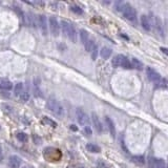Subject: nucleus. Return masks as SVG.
Masks as SVG:
<instances>
[{
  "label": "nucleus",
  "instance_id": "0eeeda50",
  "mask_svg": "<svg viewBox=\"0 0 168 168\" xmlns=\"http://www.w3.org/2000/svg\"><path fill=\"white\" fill-rule=\"evenodd\" d=\"M48 22H50V30H51L52 35L55 37H58L59 34H60V25H59L57 18L56 17H50Z\"/></svg>",
  "mask_w": 168,
  "mask_h": 168
},
{
  "label": "nucleus",
  "instance_id": "f3484780",
  "mask_svg": "<svg viewBox=\"0 0 168 168\" xmlns=\"http://www.w3.org/2000/svg\"><path fill=\"white\" fill-rule=\"evenodd\" d=\"M123 55H117L112 61V64L114 67H121V62H122Z\"/></svg>",
  "mask_w": 168,
  "mask_h": 168
},
{
  "label": "nucleus",
  "instance_id": "aec40b11",
  "mask_svg": "<svg viewBox=\"0 0 168 168\" xmlns=\"http://www.w3.org/2000/svg\"><path fill=\"white\" fill-rule=\"evenodd\" d=\"M41 122L43 123V124H46L48 125V126H51V127H57V123L55 122L54 120H52L51 118H48V117H44L43 119H42V121Z\"/></svg>",
  "mask_w": 168,
  "mask_h": 168
},
{
  "label": "nucleus",
  "instance_id": "393cba45",
  "mask_svg": "<svg viewBox=\"0 0 168 168\" xmlns=\"http://www.w3.org/2000/svg\"><path fill=\"white\" fill-rule=\"evenodd\" d=\"M23 84L22 83H18L15 86V95L16 96H20L22 93H23Z\"/></svg>",
  "mask_w": 168,
  "mask_h": 168
},
{
  "label": "nucleus",
  "instance_id": "4be33fe9",
  "mask_svg": "<svg viewBox=\"0 0 168 168\" xmlns=\"http://www.w3.org/2000/svg\"><path fill=\"white\" fill-rule=\"evenodd\" d=\"M132 162H135L136 164H138V165H144L145 163V159L143 155H134V157L132 158Z\"/></svg>",
  "mask_w": 168,
  "mask_h": 168
},
{
  "label": "nucleus",
  "instance_id": "e433bc0d",
  "mask_svg": "<svg viewBox=\"0 0 168 168\" xmlns=\"http://www.w3.org/2000/svg\"><path fill=\"white\" fill-rule=\"evenodd\" d=\"M23 168H28V167H23Z\"/></svg>",
  "mask_w": 168,
  "mask_h": 168
},
{
  "label": "nucleus",
  "instance_id": "6ab92c4d",
  "mask_svg": "<svg viewBox=\"0 0 168 168\" xmlns=\"http://www.w3.org/2000/svg\"><path fill=\"white\" fill-rule=\"evenodd\" d=\"M121 67H123V68H125V69H130L132 67V62H130L129 60H128L127 58L125 56H123V58H122V62H121Z\"/></svg>",
  "mask_w": 168,
  "mask_h": 168
},
{
  "label": "nucleus",
  "instance_id": "7c9ffc66",
  "mask_svg": "<svg viewBox=\"0 0 168 168\" xmlns=\"http://www.w3.org/2000/svg\"><path fill=\"white\" fill-rule=\"evenodd\" d=\"M84 134L86 135V136H91V135H93L91 128L89 127V126H85V127H84Z\"/></svg>",
  "mask_w": 168,
  "mask_h": 168
},
{
  "label": "nucleus",
  "instance_id": "473e14b6",
  "mask_svg": "<svg viewBox=\"0 0 168 168\" xmlns=\"http://www.w3.org/2000/svg\"><path fill=\"white\" fill-rule=\"evenodd\" d=\"M116 7L118 11H123V7H124V4L122 2H117L116 3Z\"/></svg>",
  "mask_w": 168,
  "mask_h": 168
},
{
  "label": "nucleus",
  "instance_id": "a878e982",
  "mask_svg": "<svg viewBox=\"0 0 168 168\" xmlns=\"http://www.w3.org/2000/svg\"><path fill=\"white\" fill-rule=\"evenodd\" d=\"M17 139L20 142H26V141H28V135H26L25 132H18Z\"/></svg>",
  "mask_w": 168,
  "mask_h": 168
},
{
  "label": "nucleus",
  "instance_id": "dca6fc26",
  "mask_svg": "<svg viewBox=\"0 0 168 168\" xmlns=\"http://www.w3.org/2000/svg\"><path fill=\"white\" fill-rule=\"evenodd\" d=\"M112 50L108 48H103L101 51H100V55L103 59H108L110 56H112Z\"/></svg>",
  "mask_w": 168,
  "mask_h": 168
},
{
  "label": "nucleus",
  "instance_id": "f03ea898",
  "mask_svg": "<svg viewBox=\"0 0 168 168\" xmlns=\"http://www.w3.org/2000/svg\"><path fill=\"white\" fill-rule=\"evenodd\" d=\"M61 28L64 33V35L71 41V42H76L77 41V32L76 28L71 22L66 21V20H62L61 21Z\"/></svg>",
  "mask_w": 168,
  "mask_h": 168
},
{
  "label": "nucleus",
  "instance_id": "9b49d317",
  "mask_svg": "<svg viewBox=\"0 0 168 168\" xmlns=\"http://www.w3.org/2000/svg\"><path fill=\"white\" fill-rule=\"evenodd\" d=\"M141 25H142V28H144L145 30H151V22H150V19H149L148 16L146 15H142L141 16Z\"/></svg>",
  "mask_w": 168,
  "mask_h": 168
},
{
  "label": "nucleus",
  "instance_id": "7ed1b4c3",
  "mask_svg": "<svg viewBox=\"0 0 168 168\" xmlns=\"http://www.w3.org/2000/svg\"><path fill=\"white\" fill-rule=\"evenodd\" d=\"M48 108L50 112H52L54 114H56L59 118H63L64 117V108L62 107L60 103L55 99H50L48 101Z\"/></svg>",
  "mask_w": 168,
  "mask_h": 168
},
{
  "label": "nucleus",
  "instance_id": "cd10ccee",
  "mask_svg": "<svg viewBox=\"0 0 168 168\" xmlns=\"http://www.w3.org/2000/svg\"><path fill=\"white\" fill-rule=\"evenodd\" d=\"M19 99L21 100V102H28L30 100V95H28V93H22L19 96Z\"/></svg>",
  "mask_w": 168,
  "mask_h": 168
},
{
  "label": "nucleus",
  "instance_id": "412c9836",
  "mask_svg": "<svg viewBox=\"0 0 168 168\" xmlns=\"http://www.w3.org/2000/svg\"><path fill=\"white\" fill-rule=\"evenodd\" d=\"M132 67H135L136 69H139V71L143 69V63L141 62L140 60H138L137 58L132 59Z\"/></svg>",
  "mask_w": 168,
  "mask_h": 168
},
{
  "label": "nucleus",
  "instance_id": "20e7f679",
  "mask_svg": "<svg viewBox=\"0 0 168 168\" xmlns=\"http://www.w3.org/2000/svg\"><path fill=\"white\" fill-rule=\"evenodd\" d=\"M43 157L48 161H59L62 157V153L59 149L54 148V147H48V148L44 149Z\"/></svg>",
  "mask_w": 168,
  "mask_h": 168
},
{
  "label": "nucleus",
  "instance_id": "6e6552de",
  "mask_svg": "<svg viewBox=\"0 0 168 168\" xmlns=\"http://www.w3.org/2000/svg\"><path fill=\"white\" fill-rule=\"evenodd\" d=\"M38 24H39V28H40L42 35L46 36V35H48V21H46L45 16H44V15H39Z\"/></svg>",
  "mask_w": 168,
  "mask_h": 168
},
{
  "label": "nucleus",
  "instance_id": "f257e3e1",
  "mask_svg": "<svg viewBox=\"0 0 168 168\" xmlns=\"http://www.w3.org/2000/svg\"><path fill=\"white\" fill-rule=\"evenodd\" d=\"M146 74L148 79L151 82L155 84V87H166V81L161 77L159 73L155 69H153L152 67H147L146 68Z\"/></svg>",
  "mask_w": 168,
  "mask_h": 168
},
{
  "label": "nucleus",
  "instance_id": "5701e85b",
  "mask_svg": "<svg viewBox=\"0 0 168 168\" xmlns=\"http://www.w3.org/2000/svg\"><path fill=\"white\" fill-rule=\"evenodd\" d=\"M96 44H95V42H94L93 40H88L86 42V43H85V50L87 51V52H89V53H91L94 51V48H96Z\"/></svg>",
  "mask_w": 168,
  "mask_h": 168
},
{
  "label": "nucleus",
  "instance_id": "c9c22d12",
  "mask_svg": "<svg viewBox=\"0 0 168 168\" xmlns=\"http://www.w3.org/2000/svg\"><path fill=\"white\" fill-rule=\"evenodd\" d=\"M71 129H73V130H77V128L75 127V125H71Z\"/></svg>",
  "mask_w": 168,
  "mask_h": 168
},
{
  "label": "nucleus",
  "instance_id": "b1692460",
  "mask_svg": "<svg viewBox=\"0 0 168 168\" xmlns=\"http://www.w3.org/2000/svg\"><path fill=\"white\" fill-rule=\"evenodd\" d=\"M155 168H167V165L163 159H155Z\"/></svg>",
  "mask_w": 168,
  "mask_h": 168
},
{
  "label": "nucleus",
  "instance_id": "9d476101",
  "mask_svg": "<svg viewBox=\"0 0 168 168\" xmlns=\"http://www.w3.org/2000/svg\"><path fill=\"white\" fill-rule=\"evenodd\" d=\"M21 159L18 155H12L9 159V166L11 168H19L21 166Z\"/></svg>",
  "mask_w": 168,
  "mask_h": 168
},
{
  "label": "nucleus",
  "instance_id": "39448f33",
  "mask_svg": "<svg viewBox=\"0 0 168 168\" xmlns=\"http://www.w3.org/2000/svg\"><path fill=\"white\" fill-rule=\"evenodd\" d=\"M123 16L127 20L132 22H136L137 21V12L136 10L134 9V7H132L130 4L126 3L124 4V7H123Z\"/></svg>",
  "mask_w": 168,
  "mask_h": 168
},
{
  "label": "nucleus",
  "instance_id": "2eb2a0df",
  "mask_svg": "<svg viewBox=\"0 0 168 168\" xmlns=\"http://www.w3.org/2000/svg\"><path fill=\"white\" fill-rule=\"evenodd\" d=\"M86 149L89 151V152H94V153H97L101 151V148H100L98 145L94 144V143H89V144L86 145Z\"/></svg>",
  "mask_w": 168,
  "mask_h": 168
},
{
  "label": "nucleus",
  "instance_id": "72a5a7b5",
  "mask_svg": "<svg viewBox=\"0 0 168 168\" xmlns=\"http://www.w3.org/2000/svg\"><path fill=\"white\" fill-rule=\"evenodd\" d=\"M161 51H162V53H163V54H165V55H167V56H168V48H161Z\"/></svg>",
  "mask_w": 168,
  "mask_h": 168
},
{
  "label": "nucleus",
  "instance_id": "bb28decb",
  "mask_svg": "<svg viewBox=\"0 0 168 168\" xmlns=\"http://www.w3.org/2000/svg\"><path fill=\"white\" fill-rule=\"evenodd\" d=\"M71 12H74L75 14H78V15L83 14V10L80 7H78V5H73V7H71Z\"/></svg>",
  "mask_w": 168,
  "mask_h": 168
},
{
  "label": "nucleus",
  "instance_id": "2f4dec72",
  "mask_svg": "<svg viewBox=\"0 0 168 168\" xmlns=\"http://www.w3.org/2000/svg\"><path fill=\"white\" fill-rule=\"evenodd\" d=\"M97 56H98V46H96L93 52H91V58H93V60H96Z\"/></svg>",
  "mask_w": 168,
  "mask_h": 168
},
{
  "label": "nucleus",
  "instance_id": "ddd939ff",
  "mask_svg": "<svg viewBox=\"0 0 168 168\" xmlns=\"http://www.w3.org/2000/svg\"><path fill=\"white\" fill-rule=\"evenodd\" d=\"M155 30L159 33L161 36L164 35V28H163V24H162V21L159 17H155Z\"/></svg>",
  "mask_w": 168,
  "mask_h": 168
},
{
  "label": "nucleus",
  "instance_id": "c756f323",
  "mask_svg": "<svg viewBox=\"0 0 168 168\" xmlns=\"http://www.w3.org/2000/svg\"><path fill=\"white\" fill-rule=\"evenodd\" d=\"M97 166H98V168H108V165L104 161H102V160H99V161H98Z\"/></svg>",
  "mask_w": 168,
  "mask_h": 168
},
{
  "label": "nucleus",
  "instance_id": "4468645a",
  "mask_svg": "<svg viewBox=\"0 0 168 168\" xmlns=\"http://www.w3.org/2000/svg\"><path fill=\"white\" fill-rule=\"evenodd\" d=\"M13 87L12 83L10 81L5 79H0V88L1 89H5V91H10V89Z\"/></svg>",
  "mask_w": 168,
  "mask_h": 168
},
{
  "label": "nucleus",
  "instance_id": "1a4fd4ad",
  "mask_svg": "<svg viewBox=\"0 0 168 168\" xmlns=\"http://www.w3.org/2000/svg\"><path fill=\"white\" fill-rule=\"evenodd\" d=\"M91 121H93V124H94V126H95V129L97 130L98 132L101 134V132H103V125H102L98 114H95V112L91 114Z\"/></svg>",
  "mask_w": 168,
  "mask_h": 168
},
{
  "label": "nucleus",
  "instance_id": "f704fd0d",
  "mask_svg": "<svg viewBox=\"0 0 168 168\" xmlns=\"http://www.w3.org/2000/svg\"><path fill=\"white\" fill-rule=\"evenodd\" d=\"M3 160V153H2V148L0 146V162H2Z\"/></svg>",
  "mask_w": 168,
  "mask_h": 168
},
{
  "label": "nucleus",
  "instance_id": "423d86ee",
  "mask_svg": "<svg viewBox=\"0 0 168 168\" xmlns=\"http://www.w3.org/2000/svg\"><path fill=\"white\" fill-rule=\"evenodd\" d=\"M76 117H77V120L79 122L80 125H83V126H86L89 123V118L86 114V112H84L82 108H78L76 110Z\"/></svg>",
  "mask_w": 168,
  "mask_h": 168
},
{
  "label": "nucleus",
  "instance_id": "c85d7f7f",
  "mask_svg": "<svg viewBox=\"0 0 168 168\" xmlns=\"http://www.w3.org/2000/svg\"><path fill=\"white\" fill-rule=\"evenodd\" d=\"M28 23L30 26H35V18H34V14L33 13H28Z\"/></svg>",
  "mask_w": 168,
  "mask_h": 168
},
{
  "label": "nucleus",
  "instance_id": "a211bd4d",
  "mask_svg": "<svg viewBox=\"0 0 168 168\" xmlns=\"http://www.w3.org/2000/svg\"><path fill=\"white\" fill-rule=\"evenodd\" d=\"M80 39H81V42L85 45L87 41H88V33L86 30H80Z\"/></svg>",
  "mask_w": 168,
  "mask_h": 168
},
{
  "label": "nucleus",
  "instance_id": "f8f14e48",
  "mask_svg": "<svg viewBox=\"0 0 168 168\" xmlns=\"http://www.w3.org/2000/svg\"><path fill=\"white\" fill-rule=\"evenodd\" d=\"M105 123H106V126H107L108 130H109V134L112 138L116 137V128H114V124L112 122V120L109 118V117H105Z\"/></svg>",
  "mask_w": 168,
  "mask_h": 168
}]
</instances>
